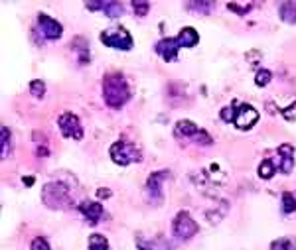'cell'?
<instances>
[{
    "instance_id": "34",
    "label": "cell",
    "mask_w": 296,
    "mask_h": 250,
    "mask_svg": "<svg viewBox=\"0 0 296 250\" xmlns=\"http://www.w3.org/2000/svg\"><path fill=\"white\" fill-rule=\"evenodd\" d=\"M97 195L99 197H111V191L109 189H97Z\"/></svg>"
},
{
    "instance_id": "19",
    "label": "cell",
    "mask_w": 296,
    "mask_h": 250,
    "mask_svg": "<svg viewBox=\"0 0 296 250\" xmlns=\"http://www.w3.org/2000/svg\"><path fill=\"white\" fill-rule=\"evenodd\" d=\"M89 250H109V240L107 236L99 234V232H93L89 236Z\"/></svg>"
},
{
    "instance_id": "23",
    "label": "cell",
    "mask_w": 296,
    "mask_h": 250,
    "mask_svg": "<svg viewBox=\"0 0 296 250\" xmlns=\"http://www.w3.org/2000/svg\"><path fill=\"white\" fill-rule=\"evenodd\" d=\"M130 6H132V10L136 12V16H140V18L146 16L148 10H150V2H146V0H132Z\"/></svg>"
},
{
    "instance_id": "10",
    "label": "cell",
    "mask_w": 296,
    "mask_h": 250,
    "mask_svg": "<svg viewBox=\"0 0 296 250\" xmlns=\"http://www.w3.org/2000/svg\"><path fill=\"white\" fill-rule=\"evenodd\" d=\"M275 164H276V170L282 173H290L294 170V148L290 144L278 146V156H276Z\"/></svg>"
},
{
    "instance_id": "33",
    "label": "cell",
    "mask_w": 296,
    "mask_h": 250,
    "mask_svg": "<svg viewBox=\"0 0 296 250\" xmlns=\"http://www.w3.org/2000/svg\"><path fill=\"white\" fill-rule=\"evenodd\" d=\"M36 154H38L40 158H45V156H47V148H45V146H43V148H38Z\"/></svg>"
},
{
    "instance_id": "21",
    "label": "cell",
    "mask_w": 296,
    "mask_h": 250,
    "mask_svg": "<svg viewBox=\"0 0 296 250\" xmlns=\"http://www.w3.org/2000/svg\"><path fill=\"white\" fill-rule=\"evenodd\" d=\"M103 12L109 18H119V16H123V4L115 2V0H109V2H105V6H103Z\"/></svg>"
},
{
    "instance_id": "2",
    "label": "cell",
    "mask_w": 296,
    "mask_h": 250,
    "mask_svg": "<svg viewBox=\"0 0 296 250\" xmlns=\"http://www.w3.org/2000/svg\"><path fill=\"white\" fill-rule=\"evenodd\" d=\"M42 201H43L45 207L58 209V211L69 209L73 205L71 197H69V187H65L63 183H56V181L43 185V189H42Z\"/></svg>"
},
{
    "instance_id": "17",
    "label": "cell",
    "mask_w": 296,
    "mask_h": 250,
    "mask_svg": "<svg viewBox=\"0 0 296 250\" xmlns=\"http://www.w3.org/2000/svg\"><path fill=\"white\" fill-rule=\"evenodd\" d=\"M280 209H282L284 215H290V213L296 211V197H294V193H290V191L282 193V197H280Z\"/></svg>"
},
{
    "instance_id": "20",
    "label": "cell",
    "mask_w": 296,
    "mask_h": 250,
    "mask_svg": "<svg viewBox=\"0 0 296 250\" xmlns=\"http://www.w3.org/2000/svg\"><path fill=\"white\" fill-rule=\"evenodd\" d=\"M0 146H2V158H8L10 156V146H12V140H10V130H8V126H2V130H0Z\"/></svg>"
},
{
    "instance_id": "7",
    "label": "cell",
    "mask_w": 296,
    "mask_h": 250,
    "mask_svg": "<svg viewBox=\"0 0 296 250\" xmlns=\"http://www.w3.org/2000/svg\"><path fill=\"white\" fill-rule=\"evenodd\" d=\"M58 126H60V130L65 138H73V140L83 138V126L79 122V116L73 115V113H63L58 120Z\"/></svg>"
},
{
    "instance_id": "1",
    "label": "cell",
    "mask_w": 296,
    "mask_h": 250,
    "mask_svg": "<svg viewBox=\"0 0 296 250\" xmlns=\"http://www.w3.org/2000/svg\"><path fill=\"white\" fill-rule=\"evenodd\" d=\"M103 98L105 105L111 109H121L128 103L130 89L121 73H109L103 77Z\"/></svg>"
},
{
    "instance_id": "12",
    "label": "cell",
    "mask_w": 296,
    "mask_h": 250,
    "mask_svg": "<svg viewBox=\"0 0 296 250\" xmlns=\"http://www.w3.org/2000/svg\"><path fill=\"white\" fill-rule=\"evenodd\" d=\"M154 49H156V54H158L164 61H174V59L178 58L180 43L176 41V38H164V39H160V41L154 45Z\"/></svg>"
},
{
    "instance_id": "29",
    "label": "cell",
    "mask_w": 296,
    "mask_h": 250,
    "mask_svg": "<svg viewBox=\"0 0 296 250\" xmlns=\"http://www.w3.org/2000/svg\"><path fill=\"white\" fill-rule=\"evenodd\" d=\"M280 115H282V116H284V120H288V122L296 120V103H292V105H288L286 109H282V111H280Z\"/></svg>"
},
{
    "instance_id": "24",
    "label": "cell",
    "mask_w": 296,
    "mask_h": 250,
    "mask_svg": "<svg viewBox=\"0 0 296 250\" xmlns=\"http://www.w3.org/2000/svg\"><path fill=\"white\" fill-rule=\"evenodd\" d=\"M251 2H229L227 4V8L231 10V12H235V14H239V16H245L247 12L251 10Z\"/></svg>"
},
{
    "instance_id": "22",
    "label": "cell",
    "mask_w": 296,
    "mask_h": 250,
    "mask_svg": "<svg viewBox=\"0 0 296 250\" xmlns=\"http://www.w3.org/2000/svg\"><path fill=\"white\" fill-rule=\"evenodd\" d=\"M30 93H32V96H36V98H43V95H45V83H43L42 79H34V81L30 83Z\"/></svg>"
},
{
    "instance_id": "9",
    "label": "cell",
    "mask_w": 296,
    "mask_h": 250,
    "mask_svg": "<svg viewBox=\"0 0 296 250\" xmlns=\"http://www.w3.org/2000/svg\"><path fill=\"white\" fill-rule=\"evenodd\" d=\"M257 120H259V113H257L251 105H239L233 124H235L239 130H249Z\"/></svg>"
},
{
    "instance_id": "32",
    "label": "cell",
    "mask_w": 296,
    "mask_h": 250,
    "mask_svg": "<svg viewBox=\"0 0 296 250\" xmlns=\"http://www.w3.org/2000/svg\"><path fill=\"white\" fill-rule=\"evenodd\" d=\"M85 6H87V10H103L105 2L103 0H95V2H87Z\"/></svg>"
},
{
    "instance_id": "15",
    "label": "cell",
    "mask_w": 296,
    "mask_h": 250,
    "mask_svg": "<svg viewBox=\"0 0 296 250\" xmlns=\"http://www.w3.org/2000/svg\"><path fill=\"white\" fill-rule=\"evenodd\" d=\"M71 49H75V52H77V58H79V63H81V65L89 63V41H87L83 36L73 38Z\"/></svg>"
},
{
    "instance_id": "25",
    "label": "cell",
    "mask_w": 296,
    "mask_h": 250,
    "mask_svg": "<svg viewBox=\"0 0 296 250\" xmlns=\"http://www.w3.org/2000/svg\"><path fill=\"white\" fill-rule=\"evenodd\" d=\"M213 2H190L188 8L190 10H197V12H202V14H210L213 10Z\"/></svg>"
},
{
    "instance_id": "35",
    "label": "cell",
    "mask_w": 296,
    "mask_h": 250,
    "mask_svg": "<svg viewBox=\"0 0 296 250\" xmlns=\"http://www.w3.org/2000/svg\"><path fill=\"white\" fill-rule=\"evenodd\" d=\"M24 183H26V185H32V183H34V177H24Z\"/></svg>"
},
{
    "instance_id": "26",
    "label": "cell",
    "mask_w": 296,
    "mask_h": 250,
    "mask_svg": "<svg viewBox=\"0 0 296 250\" xmlns=\"http://www.w3.org/2000/svg\"><path fill=\"white\" fill-rule=\"evenodd\" d=\"M271 79H273V73H271L269 69H259V71H257V77H255V83H257L259 87H267V85L271 83Z\"/></svg>"
},
{
    "instance_id": "30",
    "label": "cell",
    "mask_w": 296,
    "mask_h": 250,
    "mask_svg": "<svg viewBox=\"0 0 296 250\" xmlns=\"http://www.w3.org/2000/svg\"><path fill=\"white\" fill-rule=\"evenodd\" d=\"M271 250H290V240H288V238H278V240H273Z\"/></svg>"
},
{
    "instance_id": "3",
    "label": "cell",
    "mask_w": 296,
    "mask_h": 250,
    "mask_svg": "<svg viewBox=\"0 0 296 250\" xmlns=\"http://www.w3.org/2000/svg\"><path fill=\"white\" fill-rule=\"evenodd\" d=\"M99 39H101L105 45H109V47H113V49H123V52H128V49L132 47V36H130L128 30L123 28V26L107 28L105 32H101Z\"/></svg>"
},
{
    "instance_id": "18",
    "label": "cell",
    "mask_w": 296,
    "mask_h": 250,
    "mask_svg": "<svg viewBox=\"0 0 296 250\" xmlns=\"http://www.w3.org/2000/svg\"><path fill=\"white\" fill-rule=\"evenodd\" d=\"M276 172H278V170H276L275 160H263V162L259 164V177H261V179H271Z\"/></svg>"
},
{
    "instance_id": "27",
    "label": "cell",
    "mask_w": 296,
    "mask_h": 250,
    "mask_svg": "<svg viewBox=\"0 0 296 250\" xmlns=\"http://www.w3.org/2000/svg\"><path fill=\"white\" fill-rule=\"evenodd\" d=\"M235 115H237V109H235V105H229V107H223L221 109V113H219V116H221V120L223 122H235Z\"/></svg>"
},
{
    "instance_id": "13",
    "label": "cell",
    "mask_w": 296,
    "mask_h": 250,
    "mask_svg": "<svg viewBox=\"0 0 296 250\" xmlns=\"http://www.w3.org/2000/svg\"><path fill=\"white\" fill-rule=\"evenodd\" d=\"M176 41L180 43V47H193V45H197V41H200V34H197L191 26H186L176 36Z\"/></svg>"
},
{
    "instance_id": "5",
    "label": "cell",
    "mask_w": 296,
    "mask_h": 250,
    "mask_svg": "<svg viewBox=\"0 0 296 250\" xmlns=\"http://www.w3.org/2000/svg\"><path fill=\"white\" fill-rule=\"evenodd\" d=\"M197 231H200V225H197V223L191 219V215H190L188 211H180V213L176 215V219H174V223H172V232H174L178 238L188 240V238H191L193 234H197Z\"/></svg>"
},
{
    "instance_id": "28",
    "label": "cell",
    "mask_w": 296,
    "mask_h": 250,
    "mask_svg": "<svg viewBox=\"0 0 296 250\" xmlns=\"http://www.w3.org/2000/svg\"><path fill=\"white\" fill-rule=\"evenodd\" d=\"M30 250H52V248H49V244H47V240L43 236H36L32 240V244H30Z\"/></svg>"
},
{
    "instance_id": "6",
    "label": "cell",
    "mask_w": 296,
    "mask_h": 250,
    "mask_svg": "<svg viewBox=\"0 0 296 250\" xmlns=\"http://www.w3.org/2000/svg\"><path fill=\"white\" fill-rule=\"evenodd\" d=\"M170 177V170H158V172H152V175L148 177L146 181V193H148V199L154 203V205H160L162 199H164V193H162V183Z\"/></svg>"
},
{
    "instance_id": "8",
    "label": "cell",
    "mask_w": 296,
    "mask_h": 250,
    "mask_svg": "<svg viewBox=\"0 0 296 250\" xmlns=\"http://www.w3.org/2000/svg\"><path fill=\"white\" fill-rule=\"evenodd\" d=\"M38 26H40L42 36H43L45 39H49V41L60 39V38H62V34H63L62 24H60L56 18L47 16V14H43V12H42V14H38Z\"/></svg>"
},
{
    "instance_id": "14",
    "label": "cell",
    "mask_w": 296,
    "mask_h": 250,
    "mask_svg": "<svg viewBox=\"0 0 296 250\" xmlns=\"http://www.w3.org/2000/svg\"><path fill=\"white\" fill-rule=\"evenodd\" d=\"M200 132H202V128L197 126L195 122H191V120H178L176 128H174V134L176 136H184V138H195Z\"/></svg>"
},
{
    "instance_id": "16",
    "label": "cell",
    "mask_w": 296,
    "mask_h": 250,
    "mask_svg": "<svg viewBox=\"0 0 296 250\" xmlns=\"http://www.w3.org/2000/svg\"><path fill=\"white\" fill-rule=\"evenodd\" d=\"M278 16L286 24H296V2H282L278 6Z\"/></svg>"
},
{
    "instance_id": "4",
    "label": "cell",
    "mask_w": 296,
    "mask_h": 250,
    "mask_svg": "<svg viewBox=\"0 0 296 250\" xmlns=\"http://www.w3.org/2000/svg\"><path fill=\"white\" fill-rule=\"evenodd\" d=\"M111 154V160L119 166H128V164H134V162H140V154L134 144L127 142V140H119L111 146L109 150Z\"/></svg>"
},
{
    "instance_id": "31",
    "label": "cell",
    "mask_w": 296,
    "mask_h": 250,
    "mask_svg": "<svg viewBox=\"0 0 296 250\" xmlns=\"http://www.w3.org/2000/svg\"><path fill=\"white\" fill-rule=\"evenodd\" d=\"M195 142H197V144H202V146H210V144H211V136H210L206 130H202L200 134L195 136Z\"/></svg>"
},
{
    "instance_id": "11",
    "label": "cell",
    "mask_w": 296,
    "mask_h": 250,
    "mask_svg": "<svg viewBox=\"0 0 296 250\" xmlns=\"http://www.w3.org/2000/svg\"><path fill=\"white\" fill-rule=\"evenodd\" d=\"M79 211L89 221V225H97L99 221H101L103 213H105V207H103V203H99V201H81L79 203Z\"/></svg>"
}]
</instances>
